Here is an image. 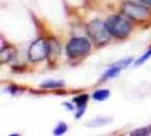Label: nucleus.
Here are the masks:
<instances>
[{"instance_id":"obj_1","label":"nucleus","mask_w":151,"mask_h":136,"mask_svg":"<svg viewBox=\"0 0 151 136\" xmlns=\"http://www.w3.org/2000/svg\"><path fill=\"white\" fill-rule=\"evenodd\" d=\"M105 26L111 35L119 39L126 38L131 32L130 23L124 18L117 15L109 17L105 22Z\"/></svg>"},{"instance_id":"obj_2","label":"nucleus","mask_w":151,"mask_h":136,"mask_svg":"<svg viewBox=\"0 0 151 136\" xmlns=\"http://www.w3.org/2000/svg\"><path fill=\"white\" fill-rule=\"evenodd\" d=\"M87 31L93 42L97 46L104 45L110 40L111 34L109 33L105 23H103L101 20L96 19L88 23Z\"/></svg>"},{"instance_id":"obj_3","label":"nucleus","mask_w":151,"mask_h":136,"mask_svg":"<svg viewBox=\"0 0 151 136\" xmlns=\"http://www.w3.org/2000/svg\"><path fill=\"white\" fill-rule=\"evenodd\" d=\"M122 12L137 22H145L151 19V12L143 5L134 2H126L122 5Z\"/></svg>"},{"instance_id":"obj_4","label":"nucleus","mask_w":151,"mask_h":136,"mask_svg":"<svg viewBox=\"0 0 151 136\" xmlns=\"http://www.w3.org/2000/svg\"><path fill=\"white\" fill-rule=\"evenodd\" d=\"M90 42L84 37L73 38L66 46V52L69 58H78L87 55L90 50Z\"/></svg>"},{"instance_id":"obj_5","label":"nucleus","mask_w":151,"mask_h":136,"mask_svg":"<svg viewBox=\"0 0 151 136\" xmlns=\"http://www.w3.org/2000/svg\"><path fill=\"white\" fill-rule=\"evenodd\" d=\"M50 54V44L43 39H38L34 42L28 50V58L33 62L43 60Z\"/></svg>"},{"instance_id":"obj_6","label":"nucleus","mask_w":151,"mask_h":136,"mask_svg":"<svg viewBox=\"0 0 151 136\" xmlns=\"http://www.w3.org/2000/svg\"><path fill=\"white\" fill-rule=\"evenodd\" d=\"M15 56V49L12 46H6L2 49L0 53V59L1 63L8 62L13 58Z\"/></svg>"},{"instance_id":"obj_7","label":"nucleus","mask_w":151,"mask_h":136,"mask_svg":"<svg viewBox=\"0 0 151 136\" xmlns=\"http://www.w3.org/2000/svg\"><path fill=\"white\" fill-rule=\"evenodd\" d=\"M110 96V91L106 90V89H102V90H98L96 92L94 93L93 95V98L96 101H104L105 99H107Z\"/></svg>"},{"instance_id":"obj_8","label":"nucleus","mask_w":151,"mask_h":136,"mask_svg":"<svg viewBox=\"0 0 151 136\" xmlns=\"http://www.w3.org/2000/svg\"><path fill=\"white\" fill-rule=\"evenodd\" d=\"M62 85H63V82H61V81H46L45 83L42 84V88H44V89H55V88H59Z\"/></svg>"},{"instance_id":"obj_9","label":"nucleus","mask_w":151,"mask_h":136,"mask_svg":"<svg viewBox=\"0 0 151 136\" xmlns=\"http://www.w3.org/2000/svg\"><path fill=\"white\" fill-rule=\"evenodd\" d=\"M151 134V126L150 127H147L144 128H140L137 129L136 131H134L132 133V135H137V136H144L148 135Z\"/></svg>"},{"instance_id":"obj_10","label":"nucleus","mask_w":151,"mask_h":136,"mask_svg":"<svg viewBox=\"0 0 151 136\" xmlns=\"http://www.w3.org/2000/svg\"><path fill=\"white\" fill-rule=\"evenodd\" d=\"M120 70H121V68H120V67H119V66L115 65V66H113L111 69H110V70L106 73L105 76H106V77H108V78L116 77V76H118V75L119 74Z\"/></svg>"},{"instance_id":"obj_11","label":"nucleus","mask_w":151,"mask_h":136,"mask_svg":"<svg viewBox=\"0 0 151 136\" xmlns=\"http://www.w3.org/2000/svg\"><path fill=\"white\" fill-rule=\"evenodd\" d=\"M108 123V119H103V118H100V119H96L95 120H92L88 126L90 127H101V126H104L105 124Z\"/></svg>"},{"instance_id":"obj_12","label":"nucleus","mask_w":151,"mask_h":136,"mask_svg":"<svg viewBox=\"0 0 151 136\" xmlns=\"http://www.w3.org/2000/svg\"><path fill=\"white\" fill-rule=\"evenodd\" d=\"M87 100H88V96L83 95V96H81L75 98V99H74V102L77 103V104H78V106L80 107V109H82L83 106L86 104Z\"/></svg>"},{"instance_id":"obj_13","label":"nucleus","mask_w":151,"mask_h":136,"mask_svg":"<svg viewBox=\"0 0 151 136\" xmlns=\"http://www.w3.org/2000/svg\"><path fill=\"white\" fill-rule=\"evenodd\" d=\"M67 129V127L65 123H59L58 126L56 127L55 131H54V135H63L64 133H65Z\"/></svg>"},{"instance_id":"obj_14","label":"nucleus","mask_w":151,"mask_h":136,"mask_svg":"<svg viewBox=\"0 0 151 136\" xmlns=\"http://www.w3.org/2000/svg\"><path fill=\"white\" fill-rule=\"evenodd\" d=\"M151 56V50H148V52L143 56V57H142V58H140L136 62H135V65H141V64H142V63H144L149 58H150Z\"/></svg>"},{"instance_id":"obj_15","label":"nucleus","mask_w":151,"mask_h":136,"mask_svg":"<svg viewBox=\"0 0 151 136\" xmlns=\"http://www.w3.org/2000/svg\"><path fill=\"white\" fill-rule=\"evenodd\" d=\"M142 3L146 4H149V5H151V0H141Z\"/></svg>"}]
</instances>
